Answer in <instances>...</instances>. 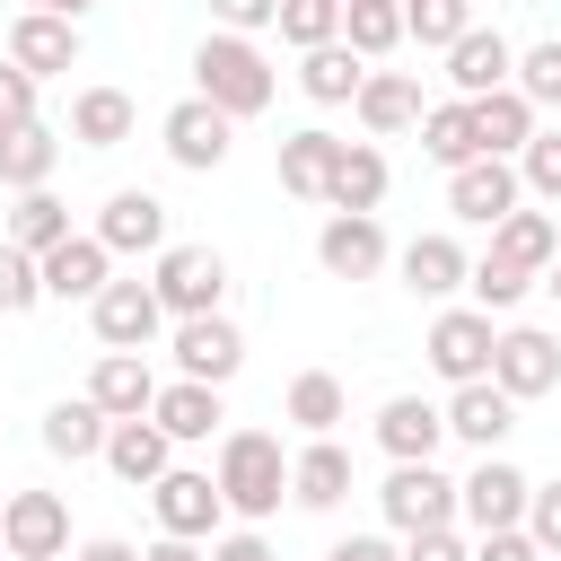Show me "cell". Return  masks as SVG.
<instances>
[{"instance_id":"55","label":"cell","mask_w":561,"mask_h":561,"mask_svg":"<svg viewBox=\"0 0 561 561\" xmlns=\"http://www.w3.org/2000/svg\"><path fill=\"white\" fill-rule=\"evenodd\" d=\"M543 289H552V298H561V254H552V263H543Z\"/></svg>"},{"instance_id":"25","label":"cell","mask_w":561,"mask_h":561,"mask_svg":"<svg viewBox=\"0 0 561 561\" xmlns=\"http://www.w3.org/2000/svg\"><path fill=\"white\" fill-rule=\"evenodd\" d=\"M289 500L298 508H342L351 500V447L342 438H307L289 456Z\"/></svg>"},{"instance_id":"40","label":"cell","mask_w":561,"mask_h":561,"mask_svg":"<svg viewBox=\"0 0 561 561\" xmlns=\"http://www.w3.org/2000/svg\"><path fill=\"white\" fill-rule=\"evenodd\" d=\"M394 9H403V35L430 44V53H447V44L473 26V0H394Z\"/></svg>"},{"instance_id":"50","label":"cell","mask_w":561,"mask_h":561,"mask_svg":"<svg viewBox=\"0 0 561 561\" xmlns=\"http://www.w3.org/2000/svg\"><path fill=\"white\" fill-rule=\"evenodd\" d=\"M210 561H280V552H272L254 526H237V535H210Z\"/></svg>"},{"instance_id":"3","label":"cell","mask_w":561,"mask_h":561,"mask_svg":"<svg viewBox=\"0 0 561 561\" xmlns=\"http://www.w3.org/2000/svg\"><path fill=\"white\" fill-rule=\"evenodd\" d=\"M149 289H158V307H167L175 324H184V316H219L228 263H219V245H167L158 272H149Z\"/></svg>"},{"instance_id":"6","label":"cell","mask_w":561,"mask_h":561,"mask_svg":"<svg viewBox=\"0 0 561 561\" xmlns=\"http://www.w3.org/2000/svg\"><path fill=\"white\" fill-rule=\"evenodd\" d=\"M149 508H158V535H184V543H210V535H219V517H228L219 482H210V473H193V465H167V473L149 482Z\"/></svg>"},{"instance_id":"1","label":"cell","mask_w":561,"mask_h":561,"mask_svg":"<svg viewBox=\"0 0 561 561\" xmlns=\"http://www.w3.org/2000/svg\"><path fill=\"white\" fill-rule=\"evenodd\" d=\"M193 96H202V105H219L228 123H254V114L280 96V70L263 61V44H254V35H228V26H219V35H202V44H193Z\"/></svg>"},{"instance_id":"30","label":"cell","mask_w":561,"mask_h":561,"mask_svg":"<svg viewBox=\"0 0 561 561\" xmlns=\"http://www.w3.org/2000/svg\"><path fill=\"white\" fill-rule=\"evenodd\" d=\"M53 167H61V140H53L44 123L0 131V184H9V193H44V184H53Z\"/></svg>"},{"instance_id":"51","label":"cell","mask_w":561,"mask_h":561,"mask_svg":"<svg viewBox=\"0 0 561 561\" xmlns=\"http://www.w3.org/2000/svg\"><path fill=\"white\" fill-rule=\"evenodd\" d=\"M324 561H403V543H394V535H342Z\"/></svg>"},{"instance_id":"35","label":"cell","mask_w":561,"mask_h":561,"mask_svg":"<svg viewBox=\"0 0 561 561\" xmlns=\"http://www.w3.org/2000/svg\"><path fill=\"white\" fill-rule=\"evenodd\" d=\"M44 447H53L61 465H88V456H105V412H96L88 394L53 403V412H44Z\"/></svg>"},{"instance_id":"31","label":"cell","mask_w":561,"mask_h":561,"mask_svg":"<svg viewBox=\"0 0 561 561\" xmlns=\"http://www.w3.org/2000/svg\"><path fill=\"white\" fill-rule=\"evenodd\" d=\"M333 158H342V140H333V131H289V140H280V193H298V202H324V184H333Z\"/></svg>"},{"instance_id":"23","label":"cell","mask_w":561,"mask_h":561,"mask_svg":"<svg viewBox=\"0 0 561 561\" xmlns=\"http://www.w3.org/2000/svg\"><path fill=\"white\" fill-rule=\"evenodd\" d=\"M35 272H44V298H96L105 280H114V254L96 245V237H61L53 254H35Z\"/></svg>"},{"instance_id":"12","label":"cell","mask_w":561,"mask_h":561,"mask_svg":"<svg viewBox=\"0 0 561 561\" xmlns=\"http://www.w3.org/2000/svg\"><path fill=\"white\" fill-rule=\"evenodd\" d=\"M517 202H526V184H517V167H508V158H473V167H456V175H447V210H456L465 228H500Z\"/></svg>"},{"instance_id":"41","label":"cell","mask_w":561,"mask_h":561,"mask_svg":"<svg viewBox=\"0 0 561 561\" xmlns=\"http://www.w3.org/2000/svg\"><path fill=\"white\" fill-rule=\"evenodd\" d=\"M508 88L543 114V105H561V35H543V44H526L517 53V70H508Z\"/></svg>"},{"instance_id":"49","label":"cell","mask_w":561,"mask_h":561,"mask_svg":"<svg viewBox=\"0 0 561 561\" xmlns=\"http://www.w3.org/2000/svg\"><path fill=\"white\" fill-rule=\"evenodd\" d=\"M272 9H280V0H210V18H219L228 35H254V26H272Z\"/></svg>"},{"instance_id":"34","label":"cell","mask_w":561,"mask_h":561,"mask_svg":"<svg viewBox=\"0 0 561 561\" xmlns=\"http://www.w3.org/2000/svg\"><path fill=\"white\" fill-rule=\"evenodd\" d=\"M324 202H333V210H377V202H386V158H377L368 140H342Z\"/></svg>"},{"instance_id":"21","label":"cell","mask_w":561,"mask_h":561,"mask_svg":"<svg viewBox=\"0 0 561 561\" xmlns=\"http://www.w3.org/2000/svg\"><path fill=\"white\" fill-rule=\"evenodd\" d=\"M351 114H359L368 140H394V131L421 123V79H412V70H368L359 96H351Z\"/></svg>"},{"instance_id":"14","label":"cell","mask_w":561,"mask_h":561,"mask_svg":"<svg viewBox=\"0 0 561 561\" xmlns=\"http://www.w3.org/2000/svg\"><path fill=\"white\" fill-rule=\"evenodd\" d=\"M237 368H245V333H237L228 316H184V324H175V377L228 386Z\"/></svg>"},{"instance_id":"9","label":"cell","mask_w":561,"mask_h":561,"mask_svg":"<svg viewBox=\"0 0 561 561\" xmlns=\"http://www.w3.org/2000/svg\"><path fill=\"white\" fill-rule=\"evenodd\" d=\"M88 324H96V342H105V351H149V342H158V324H167V307H158V289H149V280H105V289L88 298Z\"/></svg>"},{"instance_id":"10","label":"cell","mask_w":561,"mask_h":561,"mask_svg":"<svg viewBox=\"0 0 561 561\" xmlns=\"http://www.w3.org/2000/svg\"><path fill=\"white\" fill-rule=\"evenodd\" d=\"M526 491H535V482H526L508 456H482V465L456 482V517H465L473 535H500V526H517V517H526Z\"/></svg>"},{"instance_id":"17","label":"cell","mask_w":561,"mask_h":561,"mask_svg":"<svg viewBox=\"0 0 561 561\" xmlns=\"http://www.w3.org/2000/svg\"><path fill=\"white\" fill-rule=\"evenodd\" d=\"M88 403H96L105 421H149V403H158L149 359H140V351H105V359L88 368Z\"/></svg>"},{"instance_id":"16","label":"cell","mask_w":561,"mask_h":561,"mask_svg":"<svg viewBox=\"0 0 561 561\" xmlns=\"http://www.w3.org/2000/svg\"><path fill=\"white\" fill-rule=\"evenodd\" d=\"M9 61L26 79H61V70H79V26L70 18H44V9H18L9 18Z\"/></svg>"},{"instance_id":"48","label":"cell","mask_w":561,"mask_h":561,"mask_svg":"<svg viewBox=\"0 0 561 561\" xmlns=\"http://www.w3.org/2000/svg\"><path fill=\"white\" fill-rule=\"evenodd\" d=\"M473 561H543L526 543V526H500V535H473Z\"/></svg>"},{"instance_id":"46","label":"cell","mask_w":561,"mask_h":561,"mask_svg":"<svg viewBox=\"0 0 561 561\" xmlns=\"http://www.w3.org/2000/svg\"><path fill=\"white\" fill-rule=\"evenodd\" d=\"M18 123H35V79L18 61H0V131H18Z\"/></svg>"},{"instance_id":"22","label":"cell","mask_w":561,"mask_h":561,"mask_svg":"<svg viewBox=\"0 0 561 561\" xmlns=\"http://www.w3.org/2000/svg\"><path fill=\"white\" fill-rule=\"evenodd\" d=\"M394 263H403V289H412V298H456V289H465V272H473V254H465V245H456L447 228L412 237V245H403Z\"/></svg>"},{"instance_id":"39","label":"cell","mask_w":561,"mask_h":561,"mask_svg":"<svg viewBox=\"0 0 561 561\" xmlns=\"http://www.w3.org/2000/svg\"><path fill=\"white\" fill-rule=\"evenodd\" d=\"M272 26H280V44H298V53L342 44V0H280V9H272Z\"/></svg>"},{"instance_id":"36","label":"cell","mask_w":561,"mask_h":561,"mask_svg":"<svg viewBox=\"0 0 561 561\" xmlns=\"http://www.w3.org/2000/svg\"><path fill=\"white\" fill-rule=\"evenodd\" d=\"M342 44L377 70V61L403 44V9H394V0H342Z\"/></svg>"},{"instance_id":"20","label":"cell","mask_w":561,"mask_h":561,"mask_svg":"<svg viewBox=\"0 0 561 561\" xmlns=\"http://www.w3.org/2000/svg\"><path fill=\"white\" fill-rule=\"evenodd\" d=\"M508 70H517V44H508L500 26H465V35L447 44V79H456V96H491V88H508Z\"/></svg>"},{"instance_id":"4","label":"cell","mask_w":561,"mask_h":561,"mask_svg":"<svg viewBox=\"0 0 561 561\" xmlns=\"http://www.w3.org/2000/svg\"><path fill=\"white\" fill-rule=\"evenodd\" d=\"M0 552L9 561H61L70 552V500L61 491H9L0 500Z\"/></svg>"},{"instance_id":"38","label":"cell","mask_w":561,"mask_h":561,"mask_svg":"<svg viewBox=\"0 0 561 561\" xmlns=\"http://www.w3.org/2000/svg\"><path fill=\"white\" fill-rule=\"evenodd\" d=\"M70 237V210L53 202V193H18V210H9V245L18 254H53Z\"/></svg>"},{"instance_id":"52","label":"cell","mask_w":561,"mask_h":561,"mask_svg":"<svg viewBox=\"0 0 561 561\" xmlns=\"http://www.w3.org/2000/svg\"><path fill=\"white\" fill-rule=\"evenodd\" d=\"M70 561H140V552H131V543H123V535H88V543H79V552H70Z\"/></svg>"},{"instance_id":"45","label":"cell","mask_w":561,"mask_h":561,"mask_svg":"<svg viewBox=\"0 0 561 561\" xmlns=\"http://www.w3.org/2000/svg\"><path fill=\"white\" fill-rule=\"evenodd\" d=\"M517 526H526V543H535V552H561V482H535Z\"/></svg>"},{"instance_id":"44","label":"cell","mask_w":561,"mask_h":561,"mask_svg":"<svg viewBox=\"0 0 561 561\" xmlns=\"http://www.w3.org/2000/svg\"><path fill=\"white\" fill-rule=\"evenodd\" d=\"M44 298V272H35V254H18L9 237H0V316H26Z\"/></svg>"},{"instance_id":"37","label":"cell","mask_w":561,"mask_h":561,"mask_svg":"<svg viewBox=\"0 0 561 561\" xmlns=\"http://www.w3.org/2000/svg\"><path fill=\"white\" fill-rule=\"evenodd\" d=\"M421 149L456 175V167H473L482 149H473V105L465 96H447V105H421Z\"/></svg>"},{"instance_id":"13","label":"cell","mask_w":561,"mask_h":561,"mask_svg":"<svg viewBox=\"0 0 561 561\" xmlns=\"http://www.w3.org/2000/svg\"><path fill=\"white\" fill-rule=\"evenodd\" d=\"M88 237L105 254H167V202L140 193V184H123V193H105V210H96Z\"/></svg>"},{"instance_id":"24","label":"cell","mask_w":561,"mask_h":561,"mask_svg":"<svg viewBox=\"0 0 561 561\" xmlns=\"http://www.w3.org/2000/svg\"><path fill=\"white\" fill-rule=\"evenodd\" d=\"M105 465H114V482L149 491V482L175 465V438H167L158 421H105Z\"/></svg>"},{"instance_id":"19","label":"cell","mask_w":561,"mask_h":561,"mask_svg":"<svg viewBox=\"0 0 561 561\" xmlns=\"http://www.w3.org/2000/svg\"><path fill=\"white\" fill-rule=\"evenodd\" d=\"M438 438H447V412H438V403H421V394L377 403V447H386L394 465H438Z\"/></svg>"},{"instance_id":"8","label":"cell","mask_w":561,"mask_h":561,"mask_svg":"<svg viewBox=\"0 0 561 561\" xmlns=\"http://www.w3.org/2000/svg\"><path fill=\"white\" fill-rule=\"evenodd\" d=\"M316 263H324L333 280H377V272L394 263V245H386L377 210H333V219L316 228Z\"/></svg>"},{"instance_id":"56","label":"cell","mask_w":561,"mask_h":561,"mask_svg":"<svg viewBox=\"0 0 561 561\" xmlns=\"http://www.w3.org/2000/svg\"><path fill=\"white\" fill-rule=\"evenodd\" d=\"M0 561H9V552H0Z\"/></svg>"},{"instance_id":"47","label":"cell","mask_w":561,"mask_h":561,"mask_svg":"<svg viewBox=\"0 0 561 561\" xmlns=\"http://www.w3.org/2000/svg\"><path fill=\"white\" fill-rule=\"evenodd\" d=\"M403 561H473V543L456 526H430V535H403Z\"/></svg>"},{"instance_id":"42","label":"cell","mask_w":561,"mask_h":561,"mask_svg":"<svg viewBox=\"0 0 561 561\" xmlns=\"http://www.w3.org/2000/svg\"><path fill=\"white\" fill-rule=\"evenodd\" d=\"M508 167H517V184H526L535 202H561V131H543V123H535V140H526Z\"/></svg>"},{"instance_id":"26","label":"cell","mask_w":561,"mask_h":561,"mask_svg":"<svg viewBox=\"0 0 561 561\" xmlns=\"http://www.w3.org/2000/svg\"><path fill=\"white\" fill-rule=\"evenodd\" d=\"M465 105H473V149H482V158H517V149L535 140V123H543L517 88H491V96H465Z\"/></svg>"},{"instance_id":"32","label":"cell","mask_w":561,"mask_h":561,"mask_svg":"<svg viewBox=\"0 0 561 561\" xmlns=\"http://www.w3.org/2000/svg\"><path fill=\"white\" fill-rule=\"evenodd\" d=\"M280 412H289L307 438H333V421L351 412V394H342V377H333V368H298V377H289V394H280Z\"/></svg>"},{"instance_id":"29","label":"cell","mask_w":561,"mask_h":561,"mask_svg":"<svg viewBox=\"0 0 561 561\" xmlns=\"http://www.w3.org/2000/svg\"><path fill=\"white\" fill-rule=\"evenodd\" d=\"M131 123H140V105H131L123 88H79V96H70V140H79V149H123Z\"/></svg>"},{"instance_id":"53","label":"cell","mask_w":561,"mask_h":561,"mask_svg":"<svg viewBox=\"0 0 561 561\" xmlns=\"http://www.w3.org/2000/svg\"><path fill=\"white\" fill-rule=\"evenodd\" d=\"M140 561H210V552H202V543H184V535H158Z\"/></svg>"},{"instance_id":"18","label":"cell","mask_w":561,"mask_h":561,"mask_svg":"<svg viewBox=\"0 0 561 561\" xmlns=\"http://www.w3.org/2000/svg\"><path fill=\"white\" fill-rule=\"evenodd\" d=\"M517 430V403L491 386V377H473V386H456L447 394V438H465L473 456H500V438Z\"/></svg>"},{"instance_id":"15","label":"cell","mask_w":561,"mask_h":561,"mask_svg":"<svg viewBox=\"0 0 561 561\" xmlns=\"http://www.w3.org/2000/svg\"><path fill=\"white\" fill-rule=\"evenodd\" d=\"M228 114L219 105H202V96H184V105H167V123H158V140H167V158L184 167V175H210L219 158H228Z\"/></svg>"},{"instance_id":"2","label":"cell","mask_w":561,"mask_h":561,"mask_svg":"<svg viewBox=\"0 0 561 561\" xmlns=\"http://www.w3.org/2000/svg\"><path fill=\"white\" fill-rule=\"evenodd\" d=\"M219 500H228V517H245V526H263L272 508H280V491H289V456H280V438L272 430H228L219 438Z\"/></svg>"},{"instance_id":"33","label":"cell","mask_w":561,"mask_h":561,"mask_svg":"<svg viewBox=\"0 0 561 561\" xmlns=\"http://www.w3.org/2000/svg\"><path fill=\"white\" fill-rule=\"evenodd\" d=\"M359 79H368V61H359L351 44H316V53H298V88H307L316 105H351Z\"/></svg>"},{"instance_id":"5","label":"cell","mask_w":561,"mask_h":561,"mask_svg":"<svg viewBox=\"0 0 561 561\" xmlns=\"http://www.w3.org/2000/svg\"><path fill=\"white\" fill-rule=\"evenodd\" d=\"M491 386H500L508 403L552 394V386H561V342H552L543 324H508V333L491 342Z\"/></svg>"},{"instance_id":"11","label":"cell","mask_w":561,"mask_h":561,"mask_svg":"<svg viewBox=\"0 0 561 561\" xmlns=\"http://www.w3.org/2000/svg\"><path fill=\"white\" fill-rule=\"evenodd\" d=\"M491 342H500V333H491L482 307H447L421 351H430V368H438L447 386H473V377H491Z\"/></svg>"},{"instance_id":"28","label":"cell","mask_w":561,"mask_h":561,"mask_svg":"<svg viewBox=\"0 0 561 561\" xmlns=\"http://www.w3.org/2000/svg\"><path fill=\"white\" fill-rule=\"evenodd\" d=\"M149 421H158L175 447H193V438H210V430L228 421V403H219V386H193V377H175V386H158Z\"/></svg>"},{"instance_id":"27","label":"cell","mask_w":561,"mask_h":561,"mask_svg":"<svg viewBox=\"0 0 561 561\" xmlns=\"http://www.w3.org/2000/svg\"><path fill=\"white\" fill-rule=\"evenodd\" d=\"M552 254H561V228H552L543 210H526V202L491 228V263H508V272H526V280H543V263H552Z\"/></svg>"},{"instance_id":"43","label":"cell","mask_w":561,"mask_h":561,"mask_svg":"<svg viewBox=\"0 0 561 561\" xmlns=\"http://www.w3.org/2000/svg\"><path fill=\"white\" fill-rule=\"evenodd\" d=\"M465 289H473V307H482V316H508V307H517V298H526V289H535V280H526V272H508V263H491V254H482V263H473V272H465Z\"/></svg>"},{"instance_id":"54","label":"cell","mask_w":561,"mask_h":561,"mask_svg":"<svg viewBox=\"0 0 561 561\" xmlns=\"http://www.w3.org/2000/svg\"><path fill=\"white\" fill-rule=\"evenodd\" d=\"M26 9H44V18H70V26H79V18L96 9V0H26Z\"/></svg>"},{"instance_id":"7","label":"cell","mask_w":561,"mask_h":561,"mask_svg":"<svg viewBox=\"0 0 561 561\" xmlns=\"http://www.w3.org/2000/svg\"><path fill=\"white\" fill-rule=\"evenodd\" d=\"M377 508H386L394 535H430V526H456V482L438 465H394L386 491H377Z\"/></svg>"}]
</instances>
